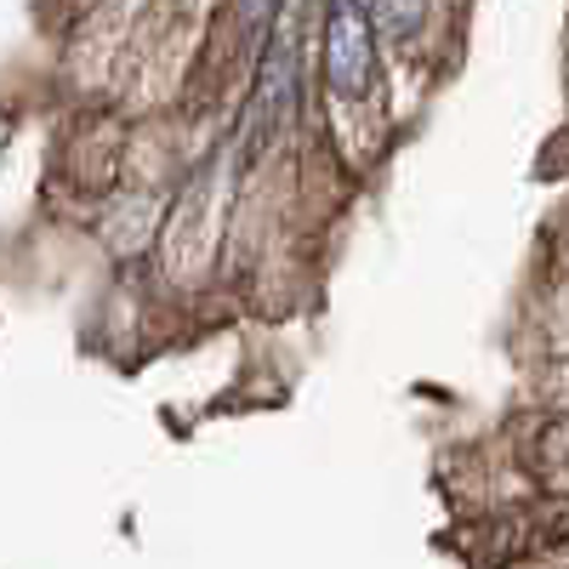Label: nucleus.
<instances>
[{
  "instance_id": "1",
  "label": "nucleus",
  "mask_w": 569,
  "mask_h": 569,
  "mask_svg": "<svg viewBox=\"0 0 569 569\" xmlns=\"http://www.w3.org/2000/svg\"><path fill=\"white\" fill-rule=\"evenodd\" d=\"M376 18L365 0H325V29H319V74L325 91L342 103H365L376 91Z\"/></svg>"
},
{
  "instance_id": "2",
  "label": "nucleus",
  "mask_w": 569,
  "mask_h": 569,
  "mask_svg": "<svg viewBox=\"0 0 569 569\" xmlns=\"http://www.w3.org/2000/svg\"><path fill=\"white\" fill-rule=\"evenodd\" d=\"M376 29H388L393 40H416L427 29V12H433V0H365Z\"/></svg>"
},
{
  "instance_id": "3",
  "label": "nucleus",
  "mask_w": 569,
  "mask_h": 569,
  "mask_svg": "<svg viewBox=\"0 0 569 569\" xmlns=\"http://www.w3.org/2000/svg\"><path fill=\"white\" fill-rule=\"evenodd\" d=\"M279 7L284 0H233V18H240V34L257 40V34H273L279 23Z\"/></svg>"
}]
</instances>
